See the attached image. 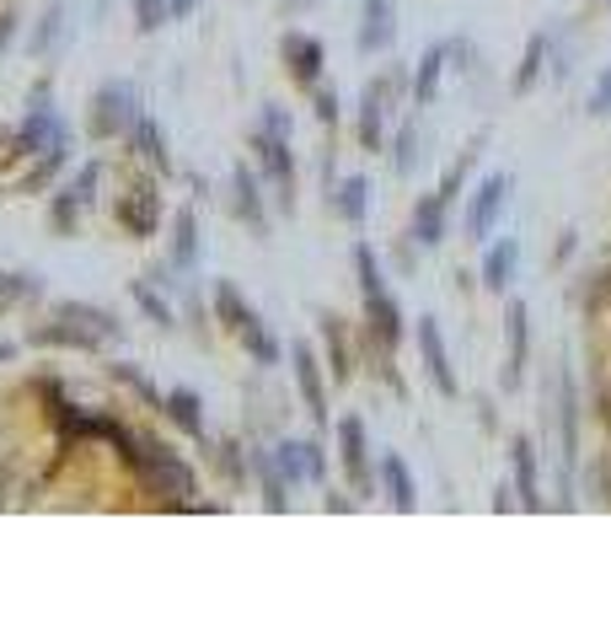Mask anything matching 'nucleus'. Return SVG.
Masks as SVG:
<instances>
[{
    "label": "nucleus",
    "mask_w": 611,
    "mask_h": 644,
    "mask_svg": "<svg viewBox=\"0 0 611 644\" xmlns=\"http://www.w3.org/2000/svg\"><path fill=\"white\" fill-rule=\"evenodd\" d=\"M381 484H386V494H392L397 511H414V505H419V494H414V473H408L403 456H381Z\"/></svg>",
    "instance_id": "nucleus-21"
},
{
    "label": "nucleus",
    "mask_w": 611,
    "mask_h": 644,
    "mask_svg": "<svg viewBox=\"0 0 611 644\" xmlns=\"http://www.w3.org/2000/svg\"><path fill=\"white\" fill-rule=\"evenodd\" d=\"M167 16H172V0H134V22H140V33H156Z\"/></svg>",
    "instance_id": "nucleus-31"
},
{
    "label": "nucleus",
    "mask_w": 611,
    "mask_h": 644,
    "mask_svg": "<svg viewBox=\"0 0 611 644\" xmlns=\"http://www.w3.org/2000/svg\"><path fill=\"white\" fill-rule=\"evenodd\" d=\"M11 33H16V16H0V49L11 44Z\"/></svg>",
    "instance_id": "nucleus-37"
},
{
    "label": "nucleus",
    "mask_w": 611,
    "mask_h": 644,
    "mask_svg": "<svg viewBox=\"0 0 611 644\" xmlns=\"http://www.w3.org/2000/svg\"><path fill=\"white\" fill-rule=\"evenodd\" d=\"M252 151H257L268 183L279 193V204L296 210V156H290V119H285V108H263V129L252 134Z\"/></svg>",
    "instance_id": "nucleus-3"
},
{
    "label": "nucleus",
    "mask_w": 611,
    "mask_h": 644,
    "mask_svg": "<svg viewBox=\"0 0 611 644\" xmlns=\"http://www.w3.org/2000/svg\"><path fill=\"white\" fill-rule=\"evenodd\" d=\"M397 38V5L392 0H366L360 5V55H381Z\"/></svg>",
    "instance_id": "nucleus-12"
},
{
    "label": "nucleus",
    "mask_w": 611,
    "mask_h": 644,
    "mask_svg": "<svg viewBox=\"0 0 611 644\" xmlns=\"http://www.w3.org/2000/svg\"><path fill=\"white\" fill-rule=\"evenodd\" d=\"M64 162H70V151H49V156H33V167H27V178L16 183L22 193H44L55 178L64 172Z\"/></svg>",
    "instance_id": "nucleus-26"
},
{
    "label": "nucleus",
    "mask_w": 611,
    "mask_h": 644,
    "mask_svg": "<svg viewBox=\"0 0 611 644\" xmlns=\"http://www.w3.org/2000/svg\"><path fill=\"white\" fill-rule=\"evenodd\" d=\"M510 189H515V178L510 172H489L478 193H472V210H467V242H489L493 226H499V215H504V204H510Z\"/></svg>",
    "instance_id": "nucleus-6"
},
{
    "label": "nucleus",
    "mask_w": 611,
    "mask_h": 644,
    "mask_svg": "<svg viewBox=\"0 0 611 644\" xmlns=\"http://www.w3.org/2000/svg\"><path fill=\"white\" fill-rule=\"evenodd\" d=\"M585 108H590L596 119H607V114H611V64L596 75V86H590V103H585Z\"/></svg>",
    "instance_id": "nucleus-34"
},
{
    "label": "nucleus",
    "mask_w": 611,
    "mask_h": 644,
    "mask_svg": "<svg viewBox=\"0 0 611 644\" xmlns=\"http://www.w3.org/2000/svg\"><path fill=\"white\" fill-rule=\"evenodd\" d=\"M215 318H220L231 333H237V338H242V349L257 360V366H279V338L263 327V318L247 307L237 285H215Z\"/></svg>",
    "instance_id": "nucleus-4"
},
{
    "label": "nucleus",
    "mask_w": 611,
    "mask_h": 644,
    "mask_svg": "<svg viewBox=\"0 0 611 644\" xmlns=\"http://www.w3.org/2000/svg\"><path fill=\"white\" fill-rule=\"evenodd\" d=\"M134 301H140L145 312H151V322H161V327H172V307H167V301H161V296H156V290H151L145 279H134Z\"/></svg>",
    "instance_id": "nucleus-32"
},
{
    "label": "nucleus",
    "mask_w": 611,
    "mask_h": 644,
    "mask_svg": "<svg viewBox=\"0 0 611 644\" xmlns=\"http://www.w3.org/2000/svg\"><path fill=\"white\" fill-rule=\"evenodd\" d=\"M322 338H327V360H333V382H349V344H344V322L322 318Z\"/></svg>",
    "instance_id": "nucleus-27"
},
{
    "label": "nucleus",
    "mask_w": 611,
    "mask_h": 644,
    "mask_svg": "<svg viewBox=\"0 0 611 644\" xmlns=\"http://www.w3.org/2000/svg\"><path fill=\"white\" fill-rule=\"evenodd\" d=\"M515 274H520V237H504V242H493L483 253V285L489 290H510Z\"/></svg>",
    "instance_id": "nucleus-15"
},
{
    "label": "nucleus",
    "mask_w": 611,
    "mask_h": 644,
    "mask_svg": "<svg viewBox=\"0 0 611 644\" xmlns=\"http://www.w3.org/2000/svg\"><path fill=\"white\" fill-rule=\"evenodd\" d=\"M38 296V279L33 274H0V312L16 307V301H33Z\"/></svg>",
    "instance_id": "nucleus-30"
},
{
    "label": "nucleus",
    "mask_w": 611,
    "mask_h": 644,
    "mask_svg": "<svg viewBox=\"0 0 611 644\" xmlns=\"http://www.w3.org/2000/svg\"><path fill=\"white\" fill-rule=\"evenodd\" d=\"M172 258L193 269V258H199V220H193V210H183L178 220H172Z\"/></svg>",
    "instance_id": "nucleus-28"
},
{
    "label": "nucleus",
    "mask_w": 611,
    "mask_h": 644,
    "mask_svg": "<svg viewBox=\"0 0 611 644\" xmlns=\"http://www.w3.org/2000/svg\"><path fill=\"white\" fill-rule=\"evenodd\" d=\"M129 145L140 162H151L156 172H172V156H167V140H161V124L156 119H134L129 124Z\"/></svg>",
    "instance_id": "nucleus-18"
},
{
    "label": "nucleus",
    "mask_w": 611,
    "mask_h": 644,
    "mask_svg": "<svg viewBox=\"0 0 611 644\" xmlns=\"http://www.w3.org/2000/svg\"><path fill=\"white\" fill-rule=\"evenodd\" d=\"M316 119H322V124L338 119V97H333V92H316Z\"/></svg>",
    "instance_id": "nucleus-36"
},
{
    "label": "nucleus",
    "mask_w": 611,
    "mask_h": 644,
    "mask_svg": "<svg viewBox=\"0 0 611 644\" xmlns=\"http://www.w3.org/2000/svg\"><path fill=\"white\" fill-rule=\"evenodd\" d=\"M257 473H263V505H268V511H285V489H290L285 473H279L268 456H257Z\"/></svg>",
    "instance_id": "nucleus-29"
},
{
    "label": "nucleus",
    "mask_w": 611,
    "mask_h": 644,
    "mask_svg": "<svg viewBox=\"0 0 611 644\" xmlns=\"http://www.w3.org/2000/svg\"><path fill=\"white\" fill-rule=\"evenodd\" d=\"M123 338V322L113 312H103V307H86V301H60L55 307V318L44 322V327H33V344H44V349H103V344H119Z\"/></svg>",
    "instance_id": "nucleus-1"
},
{
    "label": "nucleus",
    "mask_w": 611,
    "mask_h": 644,
    "mask_svg": "<svg viewBox=\"0 0 611 644\" xmlns=\"http://www.w3.org/2000/svg\"><path fill=\"white\" fill-rule=\"evenodd\" d=\"M290 366H296V386L306 397V414L316 425H327V386H322V366H316L311 344H290Z\"/></svg>",
    "instance_id": "nucleus-11"
},
{
    "label": "nucleus",
    "mask_w": 611,
    "mask_h": 644,
    "mask_svg": "<svg viewBox=\"0 0 611 644\" xmlns=\"http://www.w3.org/2000/svg\"><path fill=\"white\" fill-rule=\"evenodd\" d=\"M338 456H344V473L355 484V494H370L375 489V473H370V446H366V425L349 414L338 419Z\"/></svg>",
    "instance_id": "nucleus-9"
},
{
    "label": "nucleus",
    "mask_w": 611,
    "mask_h": 644,
    "mask_svg": "<svg viewBox=\"0 0 611 644\" xmlns=\"http://www.w3.org/2000/svg\"><path fill=\"white\" fill-rule=\"evenodd\" d=\"M445 60H451V44H434L424 60H419V75H414V103L429 108L440 97V75H445Z\"/></svg>",
    "instance_id": "nucleus-20"
},
{
    "label": "nucleus",
    "mask_w": 611,
    "mask_h": 644,
    "mask_svg": "<svg viewBox=\"0 0 611 644\" xmlns=\"http://www.w3.org/2000/svg\"><path fill=\"white\" fill-rule=\"evenodd\" d=\"M542 64H548V33H531V44H526V55H520V70H515L510 92H515V97H526V92L537 86Z\"/></svg>",
    "instance_id": "nucleus-24"
},
{
    "label": "nucleus",
    "mask_w": 611,
    "mask_h": 644,
    "mask_svg": "<svg viewBox=\"0 0 611 644\" xmlns=\"http://www.w3.org/2000/svg\"><path fill=\"white\" fill-rule=\"evenodd\" d=\"M445 199L440 193H424L419 204H414V242H424V248H440L445 242Z\"/></svg>",
    "instance_id": "nucleus-19"
},
{
    "label": "nucleus",
    "mask_w": 611,
    "mask_h": 644,
    "mask_svg": "<svg viewBox=\"0 0 611 644\" xmlns=\"http://www.w3.org/2000/svg\"><path fill=\"white\" fill-rule=\"evenodd\" d=\"M414 167H419V129L408 124V129H403V134H397V172L408 178Z\"/></svg>",
    "instance_id": "nucleus-33"
},
{
    "label": "nucleus",
    "mask_w": 611,
    "mask_h": 644,
    "mask_svg": "<svg viewBox=\"0 0 611 644\" xmlns=\"http://www.w3.org/2000/svg\"><path fill=\"white\" fill-rule=\"evenodd\" d=\"M11 355H16V349H11V344H0V360H11Z\"/></svg>",
    "instance_id": "nucleus-39"
},
{
    "label": "nucleus",
    "mask_w": 611,
    "mask_h": 644,
    "mask_svg": "<svg viewBox=\"0 0 611 644\" xmlns=\"http://www.w3.org/2000/svg\"><path fill=\"white\" fill-rule=\"evenodd\" d=\"M419 360H424L429 382L440 397H462V382L451 371V355H445V338H440V322L434 318H419Z\"/></svg>",
    "instance_id": "nucleus-8"
},
{
    "label": "nucleus",
    "mask_w": 611,
    "mask_h": 644,
    "mask_svg": "<svg viewBox=\"0 0 611 644\" xmlns=\"http://www.w3.org/2000/svg\"><path fill=\"white\" fill-rule=\"evenodd\" d=\"M279 55H285V70H290L301 86H316V81H322V64H327L322 38H311V33H285Z\"/></svg>",
    "instance_id": "nucleus-10"
},
{
    "label": "nucleus",
    "mask_w": 611,
    "mask_h": 644,
    "mask_svg": "<svg viewBox=\"0 0 611 644\" xmlns=\"http://www.w3.org/2000/svg\"><path fill=\"white\" fill-rule=\"evenodd\" d=\"M134 119H140V108H134V86H129V81H108V86L92 92V119H86V129H92L97 140L129 134Z\"/></svg>",
    "instance_id": "nucleus-5"
},
{
    "label": "nucleus",
    "mask_w": 611,
    "mask_h": 644,
    "mask_svg": "<svg viewBox=\"0 0 611 644\" xmlns=\"http://www.w3.org/2000/svg\"><path fill=\"white\" fill-rule=\"evenodd\" d=\"M16 162H27V151H22V129H0V167H16Z\"/></svg>",
    "instance_id": "nucleus-35"
},
{
    "label": "nucleus",
    "mask_w": 611,
    "mask_h": 644,
    "mask_svg": "<svg viewBox=\"0 0 611 644\" xmlns=\"http://www.w3.org/2000/svg\"><path fill=\"white\" fill-rule=\"evenodd\" d=\"M333 210H338L349 226H360V220H366V210H370V183H366V178H344V183H338V193H333Z\"/></svg>",
    "instance_id": "nucleus-25"
},
{
    "label": "nucleus",
    "mask_w": 611,
    "mask_h": 644,
    "mask_svg": "<svg viewBox=\"0 0 611 644\" xmlns=\"http://www.w3.org/2000/svg\"><path fill=\"white\" fill-rule=\"evenodd\" d=\"M510 462H515V494H520V505L526 511H542V484H537V446L520 436L515 446H510Z\"/></svg>",
    "instance_id": "nucleus-17"
},
{
    "label": "nucleus",
    "mask_w": 611,
    "mask_h": 644,
    "mask_svg": "<svg viewBox=\"0 0 611 644\" xmlns=\"http://www.w3.org/2000/svg\"><path fill=\"white\" fill-rule=\"evenodd\" d=\"M161 408H167V419H172L178 430H188L193 441L204 436V414H199V397H193L188 386H178V392H167V397H161Z\"/></svg>",
    "instance_id": "nucleus-23"
},
{
    "label": "nucleus",
    "mask_w": 611,
    "mask_h": 644,
    "mask_svg": "<svg viewBox=\"0 0 611 644\" xmlns=\"http://www.w3.org/2000/svg\"><path fill=\"white\" fill-rule=\"evenodd\" d=\"M119 451L129 456V467L140 473L145 494H161V500H172V505H188V494L199 489V484H193V467H188L172 446H161V441H134V436H119Z\"/></svg>",
    "instance_id": "nucleus-2"
},
{
    "label": "nucleus",
    "mask_w": 611,
    "mask_h": 644,
    "mask_svg": "<svg viewBox=\"0 0 611 644\" xmlns=\"http://www.w3.org/2000/svg\"><path fill=\"white\" fill-rule=\"evenodd\" d=\"M366 322H370V338H375L381 349H397V338H403V312H397V301H392L386 285L366 290Z\"/></svg>",
    "instance_id": "nucleus-13"
},
{
    "label": "nucleus",
    "mask_w": 611,
    "mask_h": 644,
    "mask_svg": "<svg viewBox=\"0 0 611 644\" xmlns=\"http://www.w3.org/2000/svg\"><path fill=\"white\" fill-rule=\"evenodd\" d=\"M237 215H242L252 231H268V215H263V193H257V178H252V167H237Z\"/></svg>",
    "instance_id": "nucleus-22"
},
{
    "label": "nucleus",
    "mask_w": 611,
    "mask_h": 644,
    "mask_svg": "<svg viewBox=\"0 0 611 644\" xmlns=\"http://www.w3.org/2000/svg\"><path fill=\"white\" fill-rule=\"evenodd\" d=\"M274 467L285 473V484L296 489L306 478H322V451L306 446V441H285V446L274 451Z\"/></svg>",
    "instance_id": "nucleus-16"
},
{
    "label": "nucleus",
    "mask_w": 611,
    "mask_h": 644,
    "mask_svg": "<svg viewBox=\"0 0 611 644\" xmlns=\"http://www.w3.org/2000/svg\"><path fill=\"white\" fill-rule=\"evenodd\" d=\"M113 220H119L129 237H151V231L161 226V193H156V183H151V178H145V183L134 178V183L119 193V204H113Z\"/></svg>",
    "instance_id": "nucleus-7"
},
{
    "label": "nucleus",
    "mask_w": 611,
    "mask_h": 644,
    "mask_svg": "<svg viewBox=\"0 0 611 644\" xmlns=\"http://www.w3.org/2000/svg\"><path fill=\"white\" fill-rule=\"evenodd\" d=\"M607 5H611V0H607Z\"/></svg>",
    "instance_id": "nucleus-40"
},
{
    "label": "nucleus",
    "mask_w": 611,
    "mask_h": 644,
    "mask_svg": "<svg viewBox=\"0 0 611 644\" xmlns=\"http://www.w3.org/2000/svg\"><path fill=\"white\" fill-rule=\"evenodd\" d=\"M504 333H510V360H504V392H515L520 377H526V349H531V327H526V307L515 301L510 318H504Z\"/></svg>",
    "instance_id": "nucleus-14"
},
{
    "label": "nucleus",
    "mask_w": 611,
    "mask_h": 644,
    "mask_svg": "<svg viewBox=\"0 0 611 644\" xmlns=\"http://www.w3.org/2000/svg\"><path fill=\"white\" fill-rule=\"evenodd\" d=\"M193 5H199V0H172V16H188Z\"/></svg>",
    "instance_id": "nucleus-38"
}]
</instances>
